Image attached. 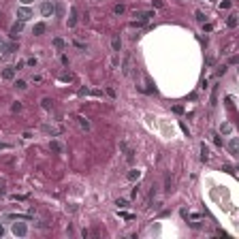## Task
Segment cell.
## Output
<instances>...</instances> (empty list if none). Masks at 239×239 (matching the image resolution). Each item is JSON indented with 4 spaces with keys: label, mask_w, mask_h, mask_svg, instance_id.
<instances>
[{
    "label": "cell",
    "mask_w": 239,
    "mask_h": 239,
    "mask_svg": "<svg viewBox=\"0 0 239 239\" xmlns=\"http://www.w3.org/2000/svg\"><path fill=\"white\" fill-rule=\"evenodd\" d=\"M43 109H54V100H51V98H43Z\"/></svg>",
    "instance_id": "5bb4252c"
},
{
    "label": "cell",
    "mask_w": 239,
    "mask_h": 239,
    "mask_svg": "<svg viewBox=\"0 0 239 239\" xmlns=\"http://www.w3.org/2000/svg\"><path fill=\"white\" fill-rule=\"evenodd\" d=\"M231 130H233V126H231V124H222V132H224V135H228Z\"/></svg>",
    "instance_id": "4316f807"
},
{
    "label": "cell",
    "mask_w": 239,
    "mask_h": 239,
    "mask_svg": "<svg viewBox=\"0 0 239 239\" xmlns=\"http://www.w3.org/2000/svg\"><path fill=\"white\" fill-rule=\"evenodd\" d=\"M222 171H226V173H231V175H235V171H233V166H228V165H226V166H222Z\"/></svg>",
    "instance_id": "f1b7e54d"
},
{
    "label": "cell",
    "mask_w": 239,
    "mask_h": 239,
    "mask_svg": "<svg viewBox=\"0 0 239 239\" xmlns=\"http://www.w3.org/2000/svg\"><path fill=\"white\" fill-rule=\"evenodd\" d=\"M2 235H4V228H2V224H0V237H2Z\"/></svg>",
    "instance_id": "d590c367"
},
{
    "label": "cell",
    "mask_w": 239,
    "mask_h": 239,
    "mask_svg": "<svg viewBox=\"0 0 239 239\" xmlns=\"http://www.w3.org/2000/svg\"><path fill=\"white\" fill-rule=\"evenodd\" d=\"M224 73H226V66H220V69L216 71V75H218V77H220V75H224Z\"/></svg>",
    "instance_id": "4dcf8cb0"
},
{
    "label": "cell",
    "mask_w": 239,
    "mask_h": 239,
    "mask_svg": "<svg viewBox=\"0 0 239 239\" xmlns=\"http://www.w3.org/2000/svg\"><path fill=\"white\" fill-rule=\"evenodd\" d=\"M165 190L166 192H171V190H173V177H171V175H166V179H165Z\"/></svg>",
    "instance_id": "4fadbf2b"
},
{
    "label": "cell",
    "mask_w": 239,
    "mask_h": 239,
    "mask_svg": "<svg viewBox=\"0 0 239 239\" xmlns=\"http://www.w3.org/2000/svg\"><path fill=\"white\" fill-rule=\"evenodd\" d=\"M2 77H4V79H13V77H15V66H7V69L2 71Z\"/></svg>",
    "instance_id": "52a82bcc"
},
{
    "label": "cell",
    "mask_w": 239,
    "mask_h": 239,
    "mask_svg": "<svg viewBox=\"0 0 239 239\" xmlns=\"http://www.w3.org/2000/svg\"><path fill=\"white\" fill-rule=\"evenodd\" d=\"M13 235L15 237H26L28 235V226L24 222H13Z\"/></svg>",
    "instance_id": "6da1fadb"
},
{
    "label": "cell",
    "mask_w": 239,
    "mask_h": 239,
    "mask_svg": "<svg viewBox=\"0 0 239 239\" xmlns=\"http://www.w3.org/2000/svg\"><path fill=\"white\" fill-rule=\"evenodd\" d=\"M139 177H141V171H139V169H130L128 171V179L130 182H135V179H139Z\"/></svg>",
    "instance_id": "30bf717a"
},
{
    "label": "cell",
    "mask_w": 239,
    "mask_h": 239,
    "mask_svg": "<svg viewBox=\"0 0 239 239\" xmlns=\"http://www.w3.org/2000/svg\"><path fill=\"white\" fill-rule=\"evenodd\" d=\"M154 7H158V9H162V7H165V2H162V0H154Z\"/></svg>",
    "instance_id": "f546056e"
},
{
    "label": "cell",
    "mask_w": 239,
    "mask_h": 239,
    "mask_svg": "<svg viewBox=\"0 0 239 239\" xmlns=\"http://www.w3.org/2000/svg\"><path fill=\"white\" fill-rule=\"evenodd\" d=\"M220 7H222V9H231V2H228V0H224V2H220Z\"/></svg>",
    "instance_id": "1f68e13d"
},
{
    "label": "cell",
    "mask_w": 239,
    "mask_h": 239,
    "mask_svg": "<svg viewBox=\"0 0 239 239\" xmlns=\"http://www.w3.org/2000/svg\"><path fill=\"white\" fill-rule=\"evenodd\" d=\"M0 54H7V43L0 38Z\"/></svg>",
    "instance_id": "83f0119b"
},
{
    "label": "cell",
    "mask_w": 239,
    "mask_h": 239,
    "mask_svg": "<svg viewBox=\"0 0 239 239\" xmlns=\"http://www.w3.org/2000/svg\"><path fill=\"white\" fill-rule=\"evenodd\" d=\"M60 79H62V81H71L73 75H71V73H62V75H60Z\"/></svg>",
    "instance_id": "d4e9b609"
},
{
    "label": "cell",
    "mask_w": 239,
    "mask_h": 239,
    "mask_svg": "<svg viewBox=\"0 0 239 239\" xmlns=\"http://www.w3.org/2000/svg\"><path fill=\"white\" fill-rule=\"evenodd\" d=\"M21 30H24V21L19 19V21H15V24L11 26V37L15 38V37H17V34H19V32H21Z\"/></svg>",
    "instance_id": "5b68a950"
},
{
    "label": "cell",
    "mask_w": 239,
    "mask_h": 239,
    "mask_svg": "<svg viewBox=\"0 0 239 239\" xmlns=\"http://www.w3.org/2000/svg\"><path fill=\"white\" fill-rule=\"evenodd\" d=\"M7 147H9L7 143H2V141H0V149H7Z\"/></svg>",
    "instance_id": "e575fe53"
},
{
    "label": "cell",
    "mask_w": 239,
    "mask_h": 239,
    "mask_svg": "<svg viewBox=\"0 0 239 239\" xmlns=\"http://www.w3.org/2000/svg\"><path fill=\"white\" fill-rule=\"evenodd\" d=\"M201 158H203V160H209V149H207L205 143L201 145Z\"/></svg>",
    "instance_id": "9a60e30c"
},
{
    "label": "cell",
    "mask_w": 239,
    "mask_h": 239,
    "mask_svg": "<svg viewBox=\"0 0 239 239\" xmlns=\"http://www.w3.org/2000/svg\"><path fill=\"white\" fill-rule=\"evenodd\" d=\"M49 149L55 152V154H60V152H62V143H60V141H49Z\"/></svg>",
    "instance_id": "9c48e42d"
},
{
    "label": "cell",
    "mask_w": 239,
    "mask_h": 239,
    "mask_svg": "<svg viewBox=\"0 0 239 239\" xmlns=\"http://www.w3.org/2000/svg\"><path fill=\"white\" fill-rule=\"evenodd\" d=\"M124 152H126V160H128V162H132V160H135V152H132V149H128V147H126Z\"/></svg>",
    "instance_id": "44dd1931"
},
{
    "label": "cell",
    "mask_w": 239,
    "mask_h": 239,
    "mask_svg": "<svg viewBox=\"0 0 239 239\" xmlns=\"http://www.w3.org/2000/svg\"><path fill=\"white\" fill-rule=\"evenodd\" d=\"M30 2H32V0H21V4H30Z\"/></svg>",
    "instance_id": "8d00e7d4"
},
{
    "label": "cell",
    "mask_w": 239,
    "mask_h": 239,
    "mask_svg": "<svg viewBox=\"0 0 239 239\" xmlns=\"http://www.w3.org/2000/svg\"><path fill=\"white\" fill-rule=\"evenodd\" d=\"M226 26H228V28H235V26H237V17H235V15H228V19H226Z\"/></svg>",
    "instance_id": "2e32d148"
},
{
    "label": "cell",
    "mask_w": 239,
    "mask_h": 239,
    "mask_svg": "<svg viewBox=\"0 0 239 239\" xmlns=\"http://www.w3.org/2000/svg\"><path fill=\"white\" fill-rule=\"evenodd\" d=\"M113 13H115V15H122V13H124V7H122V4H115V7H113Z\"/></svg>",
    "instance_id": "cb8c5ba5"
},
{
    "label": "cell",
    "mask_w": 239,
    "mask_h": 239,
    "mask_svg": "<svg viewBox=\"0 0 239 239\" xmlns=\"http://www.w3.org/2000/svg\"><path fill=\"white\" fill-rule=\"evenodd\" d=\"M77 26V9H71V17H69V28H75Z\"/></svg>",
    "instance_id": "ba28073f"
},
{
    "label": "cell",
    "mask_w": 239,
    "mask_h": 239,
    "mask_svg": "<svg viewBox=\"0 0 239 239\" xmlns=\"http://www.w3.org/2000/svg\"><path fill=\"white\" fill-rule=\"evenodd\" d=\"M64 13H66L64 2H55V4H54V15H55V17H64Z\"/></svg>",
    "instance_id": "277c9868"
},
{
    "label": "cell",
    "mask_w": 239,
    "mask_h": 239,
    "mask_svg": "<svg viewBox=\"0 0 239 239\" xmlns=\"http://www.w3.org/2000/svg\"><path fill=\"white\" fill-rule=\"evenodd\" d=\"M54 47H55V49H64V47H66V43H64L62 38H54Z\"/></svg>",
    "instance_id": "e0dca14e"
},
{
    "label": "cell",
    "mask_w": 239,
    "mask_h": 239,
    "mask_svg": "<svg viewBox=\"0 0 239 239\" xmlns=\"http://www.w3.org/2000/svg\"><path fill=\"white\" fill-rule=\"evenodd\" d=\"M115 205H120V207H124V205H126V201H124V199H117V201H115Z\"/></svg>",
    "instance_id": "d6a6232c"
},
{
    "label": "cell",
    "mask_w": 239,
    "mask_h": 239,
    "mask_svg": "<svg viewBox=\"0 0 239 239\" xmlns=\"http://www.w3.org/2000/svg\"><path fill=\"white\" fill-rule=\"evenodd\" d=\"M11 109H13V111H19V109H21V105H19V103H13V107H11Z\"/></svg>",
    "instance_id": "836d02e7"
},
{
    "label": "cell",
    "mask_w": 239,
    "mask_h": 239,
    "mask_svg": "<svg viewBox=\"0 0 239 239\" xmlns=\"http://www.w3.org/2000/svg\"><path fill=\"white\" fill-rule=\"evenodd\" d=\"M43 130H45L47 135H54V137H58V135L62 132V128H55V126H49V124H43Z\"/></svg>",
    "instance_id": "8992f818"
},
{
    "label": "cell",
    "mask_w": 239,
    "mask_h": 239,
    "mask_svg": "<svg viewBox=\"0 0 239 239\" xmlns=\"http://www.w3.org/2000/svg\"><path fill=\"white\" fill-rule=\"evenodd\" d=\"M41 15H43V17H51V15H54V2H49V0L43 2V4H41Z\"/></svg>",
    "instance_id": "7a4b0ae2"
},
{
    "label": "cell",
    "mask_w": 239,
    "mask_h": 239,
    "mask_svg": "<svg viewBox=\"0 0 239 239\" xmlns=\"http://www.w3.org/2000/svg\"><path fill=\"white\" fill-rule=\"evenodd\" d=\"M228 149H231V154H237V139H231V143H228Z\"/></svg>",
    "instance_id": "ffe728a7"
},
{
    "label": "cell",
    "mask_w": 239,
    "mask_h": 239,
    "mask_svg": "<svg viewBox=\"0 0 239 239\" xmlns=\"http://www.w3.org/2000/svg\"><path fill=\"white\" fill-rule=\"evenodd\" d=\"M15 88H17V90H26L28 86H26V81H21V79H19L17 83H15Z\"/></svg>",
    "instance_id": "484cf974"
},
{
    "label": "cell",
    "mask_w": 239,
    "mask_h": 239,
    "mask_svg": "<svg viewBox=\"0 0 239 239\" xmlns=\"http://www.w3.org/2000/svg\"><path fill=\"white\" fill-rule=\"evenodd\" d=\"M17 17L21 19V21H28V19L32 17V11H30V9L24 4V7H19V9H17Z\"/></svg>",
    "instance_id": "3957f363"
},
{
    "label": "cell",
    "mask_w": 239,
    "mask_h": 239,
    "mask_svg": "<svg viewBox=\"0 0 239 239\" xmlns=\"http://www.w3.org/2000/svg\"><path fill=\"white\" fill-rule=\"evenodd\" d=\"M4 194H7V182L0 179V197H4Z\"/></svg>",
    "instance_id": "603a6c76"
},
{
    "label": "cell",
    "mask_w": 239,
    "mask_h": 239,
    "mask_svg": "<svg viewBox=\"0 0 239 239\" xmlns=\"http://www.w3.org/2000/svg\"><path fill=\"white\" fill-rule=\"evenodd\" d=\"M194 17H197V21L205 24V13H203V11H197V13H194Z\"/></svg>",
    "instance_id": "7402d4cb"
},
{
    "label": "cell",
    "mask_w": 239,
    "mask_h": 239,
    "mask_svg": "<svg viewBox=\"0 0 239 239\" xmlns=\"http://www.w3.org/2000/svg\"><path fill=\"white\" fill-rule=\"evenodd\" d=\"M45 30H47V26H45V24H37V26H34V34H37V37H41Z\"/></svg>",
    "instance_id": "7c38bea8"
},
{
    "label": "cell",
    "mask_w": 239,
    "mask_h": 239,
    "mask_svg": "<svg viewBox=\"0 0 239 239\" xmlns=\"http://www.w3.org/2000/svg\"><path fill=\"white\" fill-rule=\"evenodd\" d=\"M111 47H113V51H120V49H122V41H120V37H113Z\"/></svg>",
    "instance_id": "8fae6325"
},
{
    "label": "cell",
    "mask_w": 239,
    "mask_h": 239,
    "mask_svg": "<svg viewBox=\"0 0 239 239\" xmlns=\"http://www.w3.org/2000/svg\"><path fill=\"white\" fill-rule=\"evenodd\" d=\"M77 120H79V126H81V128L90 130V122H88V120H86V117H77Z\"/></svg>",
    "instance_id": "d6986e66"
},
{
    "label": "cell",
    "mask_w": 239,
    "mask_h": 239,
    "mask_svg": "<svg viewBox=\"0 0 239 239\" xmlns=\"http://www.w3.org/2000/svg\"><path fill=\"white\" fill-rule=\"evenodd\" d=\"M17 51V43H7V54H15Z\"/></svg>",
    "instance_id": "ac0fdd59"
}]
</instances>
